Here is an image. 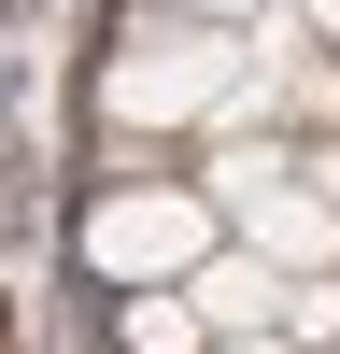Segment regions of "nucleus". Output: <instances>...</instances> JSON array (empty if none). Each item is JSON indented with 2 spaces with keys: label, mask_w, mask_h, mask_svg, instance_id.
<instances>
[{
  "label": "nucleus",
  "mask_w": 340,
  "mask_h": 354,
  "mask_svg": "<svg viewBox=\"0 0 340 354\" xmlns=\"http://www.w3.org/2000/svg\"><path fill=\"white\" fill-rule=\"evenodd\" d=\"M227 85H241V43H227V28H198V15H142V0H128V28H113L85 113H100L113 142H198Z\"/></svg>",
  "instance_id": "1"
},
{
  "label": "nucleus",
  "mask_w": 340,
  "mask_h": 354,
  "mask_svg": "<svg viewBox=\"0 0 340 354\" xmlns=\"http://www.w3.org/2000/svg\"><path fill=\"white\" fill-rule=\"evenodd\" d=\"M213 241H227V213H213L198 185H100L85 227H71V255L113 283V298H128V283H185Z\"/></svg>",
  "instance_id": "2"
},
{
  "label": "nucleus",
  "mask_w": 340,
  "mask_h": 354,
  "mask_svg": "<svg viewBox=\"0 0 340 354\" xmlns=\"http://www.w3.org/2000/svg\"><path fill=\"white\" fill-rule=\"evenodd\" d=\"M185 298H198V326H283V270H270V255H241V241H213V255H198V270H185Z\"/></svg>",
  "instance_id": "3"
},
{
  "label": "nucleus",
  "mask_w": 340,
  "mask_h": 354,
  "mask_svg": "<svg viewBox=\"0 0 340 354\" xmlns=\"http://www.w3.org/2000/svg\"><path fill=\"white\" fill-rule=\"evenodd\" d=\"M113 354H213V326H198L185 283H128L113 298Z\"/></svg>",
  "instance_id": "4"
},
{
  "label": "nucleus",
  "mask_w": 340,
  "mask_h": 354,
  "mask_svg": "<svg viewBox=\"0 0 340 354\" xmlns=\"http://www.w3.org/2000/svg\"><path fill=\"white\" fill-rule=\"evenodd\" d=\"M270 85H283V113H312V128L340 142V57H326V43H312V57H283Z\"/></svg>",
  "instance_id": "5"
},
{
  "label": "nucleus",
  "mask_w": 340,
  "mask_h": 354,
  "mask_svg": "<svg viewBox=\"0 0 340 354\" xmlns=\"http://www.w3.org/2000/svg\"><path fill=\"white\" fill-rule=\"evenodd\" d=\"M283 340H298V354H340V270L283 283Z\"/></svg>",
  "instance_id": "6"
},
{
  "label": "nucleus",
  "mask_w": 340,
  "mask_h": 354,
  "mask_svg": "<svg viewBox=\"0 0 340 354\" xmlns=\"http://www.w3.org/2000/svg\"><path fill=\"white\" fill-rule=\"evenodd\" d=\"M142 15H198V28H255L270 0H142Z\"/></svg>",
  "instance_id": "7"
},
{
  "label": "nucleus",
  "mask_w": 340,
  "mask_h": 354,
  "mask_svg": "<svg viewBox=\"0 0 340 354\" xmlns=\"http://www.w3.org/2000/svg\"><path fill=\"white\" fill-rule=\"evenodd\" d=\"M298 185H312V198L340 213V142H298Z\"/></svg>",
  "instance_id": "8"
},
{
  "label": "nucleus",
  "mask_w": 340,
  "mask_h": 354,
  "mask_svg": "<svg viewBox=\"0 0 340 354\" xmlns=\"http://www.w3.org/2000/svg\"><path fill=\"white\" fill-rule=\"evenodd\" d=\"M213 354H298V340H283V326H227Z\"/></svg>",
  "instance_id": "9"
},
{
  "label": "nucleus",
  "mask_w": 340,
  "mask_h": 354,
  "mask_svg": "<svg viewBox=\"0 0 340 354\" xmlns=\"http://www.w3.org/2000/svg\"><path fill=\"white\" fill-rule=\"evenodd\" d=\"M298 28H312V43H340V0H298Z\"/></svg>",
  "instance_id": "10"
}]
</instances>
